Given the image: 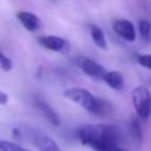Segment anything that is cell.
<instances>
[{"mask_svg":"<svg viewBox=\"0 0 151 151\" xmlns=\"http://www.w3.org/2000/svg\"><path fill=\"white\" fill-rule=\"evenodd\" d=\"M132 104L137 116L142 119H149L151 116V92L144 85L133 87L131 92Z\"/></svg>","mask_w":151,"mask_h":151,"instance_id":"cell-3","label":"cell"},{"mask_svg":"<svg viewBox=\"0 0 151 151\" xmlns=\"http://www.w3.org/2000/svg\"><path fill=\"white\" fill-rule=\"evenodd\" d=\"M77 136L81 144L92 147L94 151H110L119 144L118 130L107 124H88L79 127Z\"/></svg>","mask_w":151,"mask_h":151,"instance_id":"cell-1","label":"cell"},{"mask_svg":"<svg viewBox=\"0 0 151 151\" xmlns=\"http://www.w3.org/2000/svg\"><path fill=\"white\" fill-rule=\"evenodd\" d=\"M112 28L117 35H119L122 39L126 41H134L137 33L133 24L127 19H117L112 24Z\"/></svg>","mask_w":151,"mask_h":151,"instance_id":"cell-4","label":"cell"},{"mask_svg":"<svg viewBox=\"0 0 151 151\" xmlns=\"http://www.w3.org/2000/svg\"><path fill=\"white\" fill-rule=\"evenodd\" d=\"M138 31H139L140 37L144 40L149 41L151 39V22L149 20H145V19L140 20L138 22Z\"/></svg>","mask_w":151,"mask_h":151,"instance_id":"cell-13","label":"cell"},{"mask_svg":"<svg viewBox=\"0 0 151 151\" xmlns=\"http://www.w3.org/2000/svg\"><path fill=\"white\" fill-rule=\"evenodd\" d=\"M103 80L109 87L116 91H120L125 86L124 77L118 71H106L105 74L103 76Z\"/></svg>","mask_w":151,"mask_h":151,"instance_id":"cell-8","label":"cell"},{"mask_svg":"<svg viewBox=\"0 0 151 151\" xmlns=\"http://www.w3.org/2000/svg\"><path fill=\"white\" fill-rule=\"evenodd\" d=\"M33 140L35 142V146L39 151H63L60 146L48 136L34 133Z\"/></svg>","mask_w":151,"mask_h":151,"instance_id":"cell-9","label":"cell"},{"mask_svg":"<svg viewBox=\"0 0 151 151\" xmlns=\"http://www.w3.org/2000/svg\"><path fill=\"white\" fill-rule=\"evenodd\" d=\"M35 105L40 110V112L44 114V117L53 125V126H58L60 124V118L58 116V113L44 100L41 99H35Z\"/></svg>","mask_w":151,"mask_h":151,"instance_id":"cell-10","label":"cell"},{"mask_svg":"<svg viewBox=\"0 0 151 151\" xmlns=\"http://www.w3.org/2000/svg\"><path fill=\"white\" fill-rule=\"evenodd\" d=\"M136 58L140 66L151 70V54H137Z\"/></svg>","mask_w":151,"mask_h":151,"instance_id":"cell-15","label":"cell"},{"mask_svg":"<svg viewBox=\"0 0 151 151\" xmlns=\"http://www.w3.org/2000/svg\"><path fill=\"white\" fill-rule=\"evenodd\" d=\"M130 132L131 136L133 137V139L138 143L142 142L143 139V133H142V127L139 124V120L137 119V117H132L131 122H130Z\"/></svg>","mask_w":151,"mask_h":151,"instance_id":"cell-12","label":"cell"},{"mask_svg":"<svg viewBox=\"0 0 151 151\" xmlns=\"http://www.w3.org/2000/svg\"><path fill=\"white\" fill-rule=\"evenodd\" d=\"M17 18L21 22V25L29 32H35L41 27V21L40 19L32 12H26L21 11L17 13Z\"/></svg>","mask_w":151,"mask_h":151,"instance_id":"cell-7","label":"cell"},{"mask_svg":"<svg viewBox=\"0 0 151 151\" xmlns=\"http://www.w3.org/2000/svg\"><path fill=\"white\" fill-rule=\"evenodd\" d=\"M39 44L53 52H60V53H66L68 51V42L57 35H45V37H40L39 38Z\"/></svg>","mask_w":151,"mask_h":151,"instance_id":"cell-6","label":"cell"},{"mask_svg":"<svg viewBox=\"0 0 151 151\" xmlns=\"http://www.w3.org/2000/svg\"><path fill=\"white\" fill-rule=\"evenodd\" d=\"M90 34H91V38L97 47H99L101 50H107L106 38L100 27H98L97 25H90Z\"/></svg>","mask_w":151,"mask_h":151,"instance_id":"cell-11","label":"cell"},{"mask_svg":"<svg viewBox=\"0 0 151 151\" xmlns=\"http://www.w3.org/2000/svg\"><path fill=\"white\" fill-rule=\"evenodd\" d=\"M0 151H28V150L14 142L1 139L0 140Z\"/></svg>","mask_w":151,"mask_h":151,"instance_id":"cell-14","label":"cell"},{"mask_svg":"<svg viewBox=\"0 0 151 151\" xmlns=\"http://www.w3.org/2000/svg\"><path fill=\"white\" fill-rule=\"evenodd\" d=\"M7 101H8V96H7L5 92H1V91H0V104L5 105Z\"/></svg>","mask_w":151,"mask_h":151,"instance_id":"cell-17","label":"cell"},{"mask_svg":"<svg viewBox=\"0 0 151 151\" xmlns=\"http://www.w3.org/2000/svg\"><path fill=\"white\" fill-rule=\"evenodd\" d=\"M110 151H129V150H125V149H123V147H120V146L118 145V146H116V147L111 149Z\"/></svg>","mask_w":151,"mask_h":151,"instance_id":"cell-18","label":"cell"},{"mask_svg":"<svg viewBox=\"0 0 151 151\" xmlns=\"http://www.w3.org/2000/svg\"><path fill=\"white\" fill-rule=\"evenodd\" d=\"M78 65L81 68V71L84 73H86L87 76L94 78V79H103V76L105 74V68L98 64L97 61L86 58V57H80L78 59Z\"/></svg>","mask_w":151,"mask_h":151,"instance_id":"cell-5","label":"cell"},{"mask_svg":"<svg viewBox=\"0 0 151 151\" xmlns=\"http://www.w3.org/2000/svg\"><path fill=\"white\" fill-rule=\"evenodd\" d=\"M65 98L70 99L71 101L78 104L86 111L99 116L103 107V99L96 98L90 91L80 87H72L64 92Z\"/></svg>","mask_w":151,"mask_h":151,"instance_id":"cell-2","label":"cell"},{"mask_svg":"<svg viewBox=\"0 0 151 151\" xmlns=\"http://www.w3.org/2000/svg\"><path fill=\"white\" fill-rule=\"evenodd\" d=\"M0 66L5 72H8L12 70V60L6 57L2 52H0Z\"/></svg>","mask_w":151,"mask_h":151,"instance_id":"cell-16","label":"cell"}]
</instances>
